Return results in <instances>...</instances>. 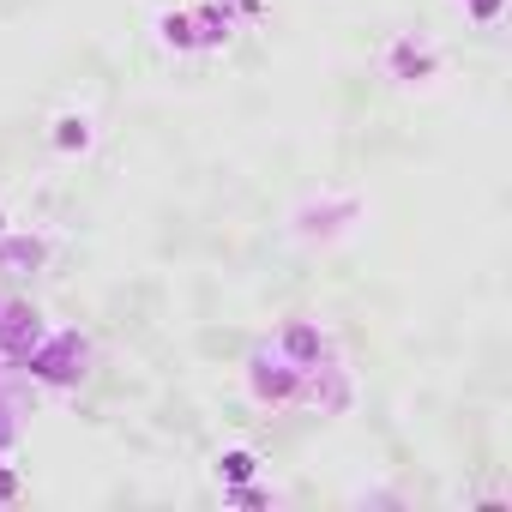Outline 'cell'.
<instances>
[{"label": "cell", "mask_w": 512, "mask_h": 512, "mask_svg": "<svg viewBox=\"0 0 512 512\" xmlns=\"http://www.w3.org/2000/svg\"><path fill=\"white\" fill-rule=\"evenodd\" d=\"M247 392L260 398V404H296V392H302V368H296L284 350L260 344V350L247 356Z\"/></svg>", "instance_id": "cell-1"}, {"label": "cell", "mask_w": 512, "mask_h": 512, "mask_svg": "<svg viewBox=\"0 0 512 512\" xmlns=\"http://www.w3.org/2000/svg\"><path fill=\"white\" fill-rule=\"evenodd\" d=\"M272 350H284V356L308 374V368H320V356H332V332H326L320 320H302V314H296V320H284V332L272 338Z\"/></svg>", "instance_id": "cell-2"}, {"label": "cell", "mask_w": 512, "mask_h": 512, "mask_svg": "<svg viewBox=\"0 0 512 512\" xmlns=\"http://www.w3.org/2000/svg\"><path fill=\"white\" fill-rule=\"evenodd\" d=\"M43 338V314L25 308V302H0V356H7L13 368L31 356V344Z\"/></svg>", "instance_id": "cell-3"}, {"label": "cell", "mask_w": 512, "mask_h": 512, "mask_svg": "<svg viewBox=\"0 0 512 512\" xmlns=\"http://www.w3.org/2000/svg\"><path fill=\"white\" fill-rule=\"evenodd\" d=\"M392 73L410 85V79H422V73H434V49H410V43H398L392 49Z\"/></svg>", "instance_id": "cell-4"}, {"label": "cell", "mask_w": 512, "mask_h": 512, "mask_svg": "<svg viewBox=\"0 0 512 512\" xmlns=\"http://www.w3.org/2000/svg\"><path fill=\"white\" fill-rule=\"evenodd\" d=\"M253 470H260V458H253L247 446H235V452H223V458H217V476H223V482H247Z\"/></svg>", "instance_id": "cell-5"}, {"label": "cell", "mask_w": 512, "mask_h": 512, "mask_svg": "<svg viewBox=\"0 0 512 512\" xmlns=\"http://www.w3.org/2000/svg\"><path fill=\"white\" fill-rule=\"evenodd\" d=\"M163 43H175V49H199L193 19H187V13H163Z\"/></svg>", "instance_id": "cell-6"}, {"label": "cell", "mask_w": 512, "mask_h": 512, "mask_svg": "<svg viewBox=\"0 0 512 512\" xmlns=\"http://www.w3.org/2000/svg\"><path fill=\"white\" fill-rule=\"evenodd\" d=\"M13 488H19V482H13V476H0V500H13Z\"/></svg>", "instance_id": "cell-7"}, {"label": "cell", "mask_w": 512, "mask_h": 512, "mask_svg": "<svg viewBox=\"0 0 512 512\" xmlns=\"http://www.w3.org/2000/svg\"><path fill=\"white\" fill-rule=\"evenodd\" d=\"M0 235H7V211H0Z\"/></svg>", "instance_id": "cell-8"}]
</instances>
